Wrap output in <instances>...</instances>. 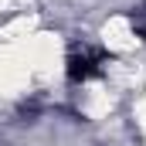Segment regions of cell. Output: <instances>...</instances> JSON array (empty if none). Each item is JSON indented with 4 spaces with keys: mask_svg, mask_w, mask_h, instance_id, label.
Masks as SVG:
<instances>
[{
    "mask_svg": "<svg viewBox=\"0 0 146 146\" xmlns=\"http://www.w3.org/2000/svg\"><path fill=\"white\" fill-rule=\"evenodd\" d=\"M112 61L109 51H102V48H88V44H82V48H75L72 54H68V82L72 85H82V82H88V78H95V75H102V68Z\"/></svg>",
    "mask_w": 146,
    "mask_h": 146,
    "instance_id": "1",
    "label": "cell"
},
{
    "mask_svg": "<svg viewBox=\"0 0 146 146\" xmlns=\"http://www.w3.org/2000/svg\"><path fill=\"white\" fill-rule=\"evenodd\" d=\"M133 27L146 37V7H136V10H133Z\"/></svg>",
    "mask_w": 146,
    "mask_h": 146,
    "instance_id": "2",
    "label": "cell"
}]
</instances>
